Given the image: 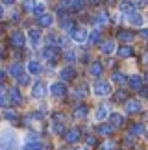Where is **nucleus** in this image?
Returning <instances> with one entry per match:
<instances>
[{
	"instance_id": "f257e3e1",
	"label": "nucleus",
	"mask_w": 148,
	"mask_h": 150,
	"mask_svg": "<svg viewBox=\"0 0 148 150\" xmlns=\"http://www.w3.org/2000/svg\"><path fill=\"white\" fill-rule=\"evenodd\" d=\"M83 8V4H82V0H61V4H59V9H69V11H80Z\"/></svg>"
},
{
	"instance_id": "f03ea898",
	"label": "nucleus",
	"mask_w": 148,
	"mask_h": 150,
	"mask_svg": "<svg viewBox=\"0 0 148 150\" xmlns=\"http://www.w3.org/2000/svg\"><path fill=\"white\" fill-rule=\"evenodd\" d=\"M93 91H94V95H96V96H107V95L111 93V85L107 83V82H102V80H100V82H96V83H94Z\"/></svg>"
},
{
	"instance_id": "7ed1b4c3",
	"label": "nucleus",
	"mask_w": 148,
	"mask_h": 150,
	"mask_svg": "<svg viewBox=\"0 0 148 150\" xmlns=\"http://www.w3.org/2000/svg\"><path fill=\"white\" fill-rule=\"evenodd\" d=\"M44 95H47V85H44L43 82H37L32 87V96L33 98H43Z\"/></svg>"
},
{
	"instance_id": "20e7f679",
	"label": "nucleus",
	"mask_w": 148,
	"mask_h": 150,
	"mask_svg": "<svg viewBox=\"0 0 148 150\" xmlns=\"http://www.w3.org/2000/svg\"><path fill=\"white\" fill-rule=\"evenodd\" d=\"M80 135H82V132H80L78 128H70L69 132H65V134H63L67 143H78L80 141Z\"/></svg>"
},
{
	"instance_id": "39448f33",
	"label": "nucleus",
	"mask_w": 148,
	"mask_h": 150,
	"mask_svg": "<svg viewBox=\"0 0 148 150\" xmlns=\"http://www.w3.org/2000/svg\"><path fill=\"white\" fill-rule=\"evenodd\" d=\"M9 41H11V45H13V47H17V48L24 47V35H22V32H13V33L9 35Z\"/></svg>"
},
{
	"instance_id": "423d86ee",
	"label": "nucleus",
	"mask_w": 148,
	"mask_h": 150,
	"mask_svg": "<svg viewBox=\"0 0 148 150\" xmlns=\"http://www.w3.org/2000/svg\"><path fill=\"white\" fill-rule=\"evenodd\" d=\"M50 93H52L54 96H65V95H67V85L61 83V82L52 83V87H50Z\"/></svg>"
},
{
	"instance_id": "0eeeda50",
	"label": "nucleus",
	"mask_w": 148,
	"mask_h": 150,
	"mask_svg": "<svg viewBox=\"0 0 148 150\" xmlns=\"http://www.w3.org/2000/svg\"><path fill=\"white\" fill-rule=\"evenodd\" d=\"M70 35H72V39L76 43H85V39H87V32H85L83 28H74V30L70 32Z\"/></svg>"
},
{
	"instance_id": "6e6552de",
	"label": "nucleus",
	"mask_w": 148,
	"mask_h": 150,
	"mask_svg": "<svg viewBox=\"0 0 148 150\" xmlns=\"http://www.w3.org/2000/svg\"><path fill=\"white\" fill-rule=\"evenodd\" d=\"M126 111H128L130 115L139 113V111H141V102H139V100H133V98L126 100Z\"/></svg>"
},
{
	"instance_id": "1a4fd4ad",
	"label": "nucleus",
	"mask_w": 148,
	"mask_h": 150,
	"mask_svg": "<svg viewBox=\"0 0 148 150\" xmlns=\"http://www.w3.org/2000/svg\"><path fill=\"white\" fill-rule=\"evenodd\" d=\"M61 80H63V82H70V80H74L76 78V71H74L72 67H65L63 71H61Z\"/></svg>"
},
{
	"instance_id": "9d476101",
	"label": "nucleus",
	"mask_w": 148,
	"mask_h": 150,
	"mask_svg": "<svg viewBox=\"0 0 148 150\" xmlns=\"http://www.w3.org/2000/svg\"><path fill=\"white\" fill-rule=\"evenodd\" d=\"M43 57L48 59V61H54L56 57H58V48H56V47H47L43 50Z\"/></svg>"
},
{
	"instance_id": "9b49d317",
	"label": "nucleus",
	"mask_w": 148,
	"mask_h": 150,
	"mask_svg": "<svg viewBox=\"0 0 148 150\" xmlns=\"http://www.w3.org/2000/svg\"><path fill=\"white\" fill-rule=\"evenodd\" d=\"M89 72L93 74V76L98 78L100 74L104 72V67H102V63H100V61H93V63H91V67H89Z\"/></svg>"
},
{
	"instance_id": "f8f14e48",
	"label": "nucleus",
	"mask_w": 148,
	"mask_h": 150,
	"mask_svg": "<svg viewBox=\"0 0 148 150\" xmlns=\"http://www.w3.org/2000/svg\"><path fill=\"white\" fill-rule=\"evenodd\" d=\"M96 132L100 135H111L115 132V126L113 124H100V126H96Z\"/></svg>"
},
{
	"instance_id": "ddd939ff",
	"label": "nucleus",
	"mask_w": 148,
	"mask_h": 150,
	"mask_svg": "<svg viewBox=\"0 0 148 150\" xmlns=\"http://www.w3.org/2000/svg\"><path fill=\"white\" fill-rule=\"evenodd\" d=\"M121 11H122V13H126V15L135 13V4L130 2V0H124V2H121Z\"/></svg>"
},
{
	"instance_id": "4468645a",
	"label": "nucleus",
	"mask_w": 148,
	"mask_h": 150,
	"mask_svg": "<svg viewBox=\"0 0 148 150\" xmlns=\"http://www.w3.org/2000/svg\"><path fill=\"white\" fill-rule=\"evenodd\" d=\"M9 100H11V104H20V102H22L20 91L17 89V87H11V89H9Z\"/></svg>"
},
{
	"instance_id": "2eb2a0df",
	"label": "nucleus",
	"mask_w": 148,
	"mask_h": 150,
	"mask_svg": "<svg viewBox=\"0 0 148 150\" xmlns=\"http://www.w3.org/2000/svg\"><path fill=\"white\" fill-rule=\"evenodd\" d=\"M100 50H102V54H106V56H109L113 50H115V43L113 41H104L100 45Z\"/></svg>"
},
{
	"instance_id": "dca6fc26",
	"label": "nucleus",
	"mask_w": 148,
	"mask_h": 150,
	"mask_svg": "<svg viewBox=\"0 0 148 150\" xmlns=\"http://www.w3.org/2000/svg\"><path fill=\"white\" fill-rule=\"evenodd\" d=\"M109 120H111V124L115 126V128H118V126L124 124V117H122L121 113H111L109 115Z\"/></svg>"
},
{
	"instance_id": "f3484780",
	"label": "nucleus",
	"mask_w": 148,
	"mask_h": 150,
	"mask_svg": "<svg viewBox=\"0 0 148 150\" xmlns=\"http://www.w3.org/2000/svg\"><path fill=\"white\" fill-rule=\"evenodd\" d=\"M128 22L132 26H141V24H143V17H141L139 13H130L128 15Z\"/></svg>"
},
{
	"instance_id": "a211bd4d",
	"label": "nucleus",
	"mask_w": 148,
	"mask_h": 150,
	"mask_svg": "<svg viewBox=\"0 0 148 150\" xmlns=\"http://www.w3.org/2000/svg\"><path fill=\"white\" fill-rule=\"evenodd\" d=\"M128 83H130L132 89H141V85H143V78H141V76H130Z\"/></svg>"
},
{
	"instance_id": "6ab92c4d",
	"label": "nucleus",
	"mask_w": 148,
	"mask_h": 150,
	"mask_svg": "<svg viewBox=\"0 0 148 150\" xmlns=\"http://www.w3.org/2000/svg\"><path fill=\"white\" fill-rule=\"evenodd\" d=\"M52 22H54V19H52V15H41L39 17V26H43V28H48V26H52Z\"/></svg>"
},
{
	"instance_id": "aec40b11",
	"label": "nucleus",
	"mask_w": 148,
	"mask_h": 150,
	"mask_svg": "<svg viewBox=\"0 0 148 150\" xmlns=\"http://www.w3.org/2000/svg\"><path fill=\"white\" fill-rule=\"evenodd\" d=\"M117 54L121 56V57H132L133 56V48L132 47H121L117 50Z\"/></svg>"
},
{
	"instance_id": "412c9836",
	"label": "nucleus",
	"mask_w": 148,
	"mask_h": 150,
	"mask_svg": "<svg viewBox=\"0 0 148 150\" xmlns=\"http://www.w3.org/2000/svg\"><path fill=\"white\" fill-rule=\"evenodd\" d=\"M9 74H11V76H15V78H19L20 74H22V65H20V63H13V65L9 67Z\"/></svg>"
},
{
	"instance_id": "4be33fe9",
	"label": "nucleus",
	"mask_w": 148,
	"mask_h": 150,
	"mask_svg": "<svg viewBox=\"0 0 148 150\" xmlns=\"http://www.w3.org/2000/svg\"><path fill=\"white\" fill-rule=\"evenodd\" d=\"M28 37H30L32 45H37L39 41H41V32H39V30H30V32H28Z\"/></svg>"
},
{
	"instance_id": "5701e85b",
	"label": "nucleus",
	"mask_w": 148,
	"mask_h": 150,
	"mask_svg": "<svg viewBox=\"0 0 148 150\" xmlns=\"http://www.w3.org/2000/svg\"><path fill=\"white\" fill-rule=\"evenodd\" d=\"M118 39L124 41V43H128V41H132V39H133V33L128 32V30H121V32H118Z\"/></svg>"
},
{
	"instance_id": "b1692460",
	"label": "nucleus",
	"mask_w": 148,
	"mask_h": 150,
	"mask_svg": "<svg viewBox=\"0 0 148 150\" xmlns=\"http://www.w3.org/2000/svg\"><path fill=\"white\" fill-rule=\"evenodd\" d=\"M74 117H76V119L87 117V108H85V106H78L76 109H74Z\"/></svg>"
},
{
	"instance_id": "393cba45",
	"label": "nucleus",
	"mask_w": 148,
	"mask_h": 150,
	"mask_svg": "<svg viewBox=\"0 0 148 150\" xmlns=\"http://www.w3.org/2000/svg\"><path fill=\"white\" fill-rule=\"evenodd\" d=\"M94 22H96V26H104V24H107V13H106V11H100Z\"/></svg>"
},
{
	"instance_id": "a878e982",
	"label": "nucleus",
	"mask_w": 148,
	"mask_h": 150,
	"mask_svg": "<svg viewBox=\"0 0 148 150\" xmlns=\"http://www.w3.org/2000/svg\"><path fill=\"white\" fill-rule=\"evenodd\" d=\"M28 71H30V74H39L41 72V65L37 61H30L28 63Z\"/></svg>"
},
{
	"instance_id": "bb28decb",
	"label": "nucleus",
	"mask_w": 148,
	"mask_h": 150,
	"mask_svg": "<svg viewBox=\"0 0 148 150\" xmlns=\"http://www.w3.org/2000/svg\"><path fill=\"white\" fill-rule=\"evenodd\" d=\"M35 6H37L35 0H22V9H24V11H30V13H32Z\"/></svg>"
},
{
	"instance_id": "cd10ccee",
	"label": "nucleus",
	"mask_w": 148,
	"mask_h": 150,
	"mask_svg": "<svg viewBox=\"0 0 148 150\" xmlns=\"http://www.w3.org/2000/svg\"><path fill=\"white\" fill-rule=\"evenodd\" d=\"M113 82H115V83H126L128 82V78L126 76H124V74L122 72H113Z\"/></svg>"
},
{
	"instance_id": "c85d7f7f",
	"label": "nucleus",
	"mask_w": 148,
	"mask_h": 150,
	"mask_svg": "<svg viewBox=\"0 0 148 150\" xmlns=\"http://www.w3.org/2000/svg\"><path fill=\"white\" fill-rule=\"evenodd\" d=\"M107 117V108L106 106H100L98 109H96V119H98V120H104Z\"/></svg>"
},
{
	"instance_id": "c756f323",
	"label": "nucleus",
	"mask_w": 148,
	"mask_h": 150,
	"mask_svg": "<svg viewBox=\"0 0 148 150\" xmlns=\"http://www.w3.org/2000/svg\"><path fill=\"white\" fill-rule=\"evenodd\" d=\"M115 141H106V143H102V145L98 146V150H115Z\"/></svg>"
},
{
	"instance_id": "7c9ffc66",
	"label": "nucleus",
	"mask_w": 148,
	"mask_h": 150,
	"mask_svg": "<svg viewBox=\"0 0 148 150\" xmlns=\"http://www.w3.org/2000/svg\"><path fill=\"white\" fill-rule=\"evenodd\" d=\"M113 98H115V102H124V100H126L128 98V95H126V91H117V93H115V96H113Z\"/></svg>"
},
{
	"instance_id": "2f4dec72",
	"label": "nucleus",
	"mask_w": 148,
	"mask_h": 150,
	"mask_svg": "<svg viewBox=\"0 0 148 150\" xmlns=\"http://www.w3.org/2000/svg\"><path fill=\"white\" fill-rule=\"evenodd\" d=\"M33 15H37V17H41V15H44V4H37L35 8H33V11H32Z\"/></svg>"
},
{
	"instance_id": "473e14b6",
	"label": "nucleus",
	"mask_w": 148,
	"mask_h": 150,
	"mask_svg": "<svg viewBox=\"0 0 148 150\" xmlns=\"http://www.w3.org/2000/svg\"><path fill=\"white\" fill-rule=\"evenodd\" d=\"M89 41L93 43V45H96V43L100 41V32H98V30H94V32H93V33L89 35Z\"/></svg>"
},
{
	"instance_id": "72a5a7b5",
	"label": "nucleus",
	"mask_w": 148,
	"mask_h": 150,
	"mask_svg": "<svg viewBox=\"0 0 148 150\" xmlns=\"http://www.w3.org/2000/svg\"><path fill=\"white\" fill-rule=\"evenodd\" d=\"M143 132H144V126H143V124H133V126H132V134L139 135V134H143Z\"/></svg>"
},
{
	"instance_id": "f704fd0d",
	"label": "nucleus",
	"mask_w": 148,
	"mask_h": 150,
	"mask_svg": "<svg viewBox=\"0 0 148 150\" xmlns=\"http://www.w3.org/2000/svg\"><path fill=\"white\" fill-rule=\"evenodd\" d=\"M28 82H30V78H28L26 74H20V76H19V83H20V85H26Z\"/></svg>"
},
{
	"instance_id": "c9c22d12",
	"label": "nucleus",
	"mask_w": 148,
	"mask_h": 150,
	"mask_svg": "<svg viewBox=\"0 0 148 150\" xmlns=\"http://www.w3.org/2000/svg\"><path fill=\"white\" fill-rule=\"evenodd\" d=\"M54 132H56V134H63V124L56 122V124H54Z\"/></svg>"
},
{
	"instance_id": "e433bc0d",
	"label": "nucleus",
	"mask_w": 148,
	"mask_h": 150,
	"mask_svg": "<svg viewBox=\"0 0 148 150\" xmlns=\"http://www.w3.org/2000/svg\"><path fill=\"white\" fill-rule=\"evenodd\" d=\"M87 145H89V146H96V139H94L93 135H89V137H87Z\"/></svg>"
},
{
	"instance_id": "4c0bfd02",
	"label": "nucleus",
	"mask_w": 148,
	"mask_h": 150,
	"mask_svg": "<svg viewBox=\"0 0 148 150\" xmlns=\"http://www.w3.org/2000/svg\"><path fill=\"white\" fill-rule=\"evenodd\" d=\"M141 95H143L144 98L148 100V85H146V87H141Z\"/></svg>"
},
{
	"instance_id": "58836bf2",
	"label": "nucleus",
	"mask_w": 148,
	"mask_h": 150,
	"mask_svg": "<svg viewBox=\"0 0 148 150\" xmlns=\"http://www.w3.org/2000/svg\"><path fill=\"white\" fill-rule=\"evenodd\" d=\"M6 104H8V98H6L2 93H0V106H6Z\"/></svg>"
},
{
	"instance_id": "ea45409f",
	"label": "nucleus",
	"mask_w": 148,
	"mask_h": 150,
	"mask_svg": "<svg viewBox=\"0 0 148 150\" xmlns=\"http://www.w3.org/2000/svg\"><path fill=\"white\" fill-rule=\"evenodd\" d=\"M126 145H133V135H126Z\"/></svg>"
},
{
	"instance_id": "a19ab883",
	"label": "nucleus",
	"mask_w": 148,
	"mask_h": 150,
	"mask_svg": "<svg viewBox=\"0 0 148 150\" xmlns=\"http://www.w3.org/2000/svg\"><path fill=\"white\" fill-rule=\"evenodd\" d=\"M65 59L72 61V59H74V52H67V54H65Z\"/></svg>"
},
{
	"instance_id": "79ce46f5",
	"label": "nucleus",
	"mask_w": 148,
	"mask_h": 150,
	"mask_svg": "<svg viewBox=\"0 0 148 150\" xmlns=\"http://www.w3.org/2000/svg\"><path fill=\"white\" fill-rule=\"evenodd\" d=\"M141 37H143V39H148V30H141Z\"/></svg>"
},
{
	"instance_id": "37998d69",
	"label": "nucleus",
	"mask_w": 148,
	"mask_h": 150,
	"mask_svg": "<svg viewBox=\"0 0 148 150\" xmlns=\"http://www.w3.org/2000/svg\"><path fill=\"white\" fill-rule=\"evenodd\" d=\"M6 117H8L9 120H13V119H15V113H11V111H8V113H6Z\"/></svg>"
},
{
	"instance_id": "c03bdc74",
	"label": "nucleus",
	"mask_w": 148,
	"mask_h": 150,
	"mask_svg": "<svg viewBox=\"0 0 148 150\" xmlns=\"http://www.w3.org/2000/svg\"><path fill=\"white\" fill-rule=\"evenodd\" d=\"M143 63H146V65H148V52H144V54H143Z\"/></svg>"
},
{
	"instance_id": "a18cd8bd",
	"label": "nucleus",
	"mask_w": 148,
	"mask_h": 150,
	"mask_svg": "<svg viewBox=\"0 0 148 150\" xmlns=\"http://www.w3.org/2000/svg\"><path fill=\"white\" fill-rule=\"evenodd\" d=\"M102 2V0H91V4H93V6H98Z\"/></svg>"
},
{
	"instance_id": "49530a36",
	"label": "nucleus",
	"mask_w": 148,
	"mask_h": 150,
	"mask_svg": "<svg viewBox=\"0 0 148 150\" xmlns=\"http://www.w3.org/2000/svg\"><path fill=\"white\" fill-rule=\"evenodd\" d=\"M13 2H15V0H4V4H9V6L13 4Z\"/></svg>"
},
{
	"instance_id": "de8ad7c7",
	"label": "nucleus",
	"mask_w": 148,
	"mask_h": 150,
	"mask_svg": "<svg viewBox=\"0 0 148 150\" xmlns=\"http://www.w3.org/2000/svg\"><path fill=\"white\" fill-rule=\"evenodd\" d=\"M2 13H4V9H2V4H0V17H2Z\"/></svg>"
},
{
	"instance_id": "09e8293b",
	"label": "nucleus",
	"mask_w": 148,
	"mask_h": 150,
	"mask_svg": "<svg viewBox=\"0 0 148 150\" xmlns=\"http://www.w3.org/2000/svg\"><path fill=\"white\" fill-rule=\"evenodd\" d=\"M2 80H4V72H0V82H2Z\"/></svg>"
},
{
	"instance_id": "8fccbe9b",
	"label": "nucleus",
	"mask_w": 148,
	"mask_h": 150,
	"mask_svg": "<svg viewBox=\"0 0 148 150\" xmlns=\"http://www.w3.org/2000/svg\"><path fill=\"white\" fill-rule=\"evenodd\" d=\"M106 2H107V4H113V2H115V0H106Z\"/></svg>"
},
{
	"instance_id": "3c124183",
	"label": "nucleus",
	"mask_w": 148,
	"mask_h": 150,
	"mask_svg": "<svg viewBox=\"0 0 148 150\" xmlns=\"http://www.w3.org/2000/svg\"><path fill=\"white\" fill-rule=\"evenodd\" d=\"M144 78H146V80H148V71H146V74H144Z\"/></svg>"
},
{
	"instance_id": "603ef678",
	"label": "nucleus",
	"mask_w": 148,
	"mask_h": 150,
	"mask_svg": "<svg viewBox=\"0 0 148 150\" xmlns=\"http://www.w3.org/2000/svg\"><path fill=\"white\" fill-rule=\"evenodd\" d=\"M72 150H83V148H72Z\"/></svg>"
}]
</instances>
